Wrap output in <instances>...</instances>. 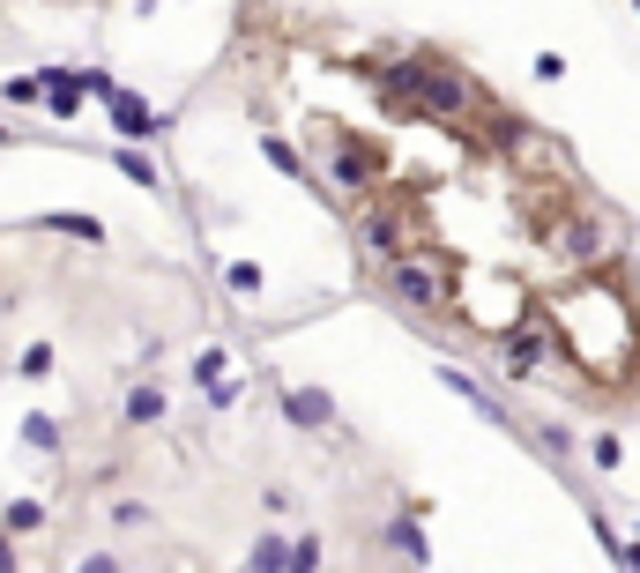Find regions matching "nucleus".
<instances>
[{"label":"nucleus","instance_id":"19","mask_svg":"<svg viewBox=\"0 0 640 573\" xmlns=\"http://www.w3.org/2000/svg\"><path fill=\"white\" fill-rule=\"evenodd\" d=\"M320 559H328L320 536H291V573H320Z\"/></svg>","mask_w":640,"mask_h":573},{"label":"nucleus","instance_id":"21","mask_svg":"<svg viewBox=\"0 0 640 573\" xmlns=\"http://www.w3.org/2000/svg\"><path fill=\"white\" fill-rule=\"evenodd\" d=\"M16 373H23V380H46V373H52V343H30L23 358H16Z\"/></svg>","mask_w":640,"mask_h":573},{"label":"nucleus","instance_id":"2","mask_svg":"<svg viewBox=\"0 0 640 573\" xmlns=\"http://www.w3.org/2000/svg\"><path fill=\"white\" fill-rule=\"evenodd\" d=\"M388 299L410 305V313H432V321H454V261L440 247H410L388 261Z\"/></svg>","mask_w":640,"mask_h":573},{"label":"nucleus","instance_id":"6","mask_svg":"<svg viewBox=\"0 0 640 573\" xmlns=\"http://www.w3.org/2000/svg\"><path fill=\"white\" fill-rule=\"evenodd\" d=\"M38 82H46V112H52V120H82V104H90V82H82V76H68L60 60H46Z\"/></svg>","mask_w":640,"mask_h":573},{"label":"nucleus","instance_id":"1","mask_svg":"<svg viewBox=\"0 0 640 573\" xmlns=\"http://www.w3.org/2000/svg\"><path fill=\"white\" fill-rule=\"evenodd\" d=\"M388 179H394V164H388L380 142L350 134V127H328V134H320V194H336L343 209H358V201H372Z\"/></svg>","mask_w":640,"mask_h":573},{"label":"nucleus","instance_id":"23","mask_svg":"<svg viewBox=\"0 0 640 573\" xmlns=\"http://www.w3.org/2000/svg\"><path fill=\"white\" fill-rule=\"evenodd\" d=\"M537 448H543V454H567L573 432H567V424H537Z\"/></svg>","mask_w":640,"mask_h":573},{"label":"nucleus","instance_id":"16","mask_svg":"<svg viewBox=\"0 0 640 573\" xmlns=\"http://www.w3.org/2000/svg\"><path fill=\"white\" fill-rule=\"evenodd\" d=\"M239 402H247V380H209V388H201V410H209V418H231Z\"/></svg>","mask_w":640,"mask_h":573},{"label":"nucleus","instance_id":"14","mask_svg":"<svg viewBox=\"0 0 640 573\" xmlns=\"http://www.w3.org/2000/svg\"><path fill=\"white\" fill-rule=\"evenodd\" d=\"M0 522L16 529V536H38V529L52 522V506H46V499H8V506H0Z\"/></svg>","mask_w":640,"mask_h":573},{"label":"nucleus","instance_id":"13","mask_svg":"<svg viewBox=\"0 0 640 573\" xmlns=\"http://www.w3.org/2000/svg\"><path fill=\"white\" fill-rule=\"evenodd\" d=\"M112 164H120V179H134L142 194H157V187H164V179H157V164H149V150H142V142H120V150H112Z\"/></svg>","mask_w":640,"mask_h":573},{"label":"nucleus","instance_id":"24","mask_svg":"<svg viewBox=\"0 0 640 573\" xmlns=\"http://www.w3.org/2000/svg\"><path fill=\"white\" fill-rule=\"evenodd\" d=\"M8 566H16V529L0 522V573H8Z\"/></svg>","mask_w":640,"mask_h":573},{"label":"nucleus","instance_id":"20","mask_svg":"<svg viewBox=\"0 0 640 573\" xmlns=\"http://www.w3.org/2000/svg\"><path fill=\"white\" fill-rule=\"evenodd\" d=\"M0 98H8V104H46V82H38V76H8V82H0Z\"/></svg>","mask_w":640,"mask_h":573},{"label":"nucleus","instance_id":"22","mask_svg":"<svg viewBox=\"0 0 640 573\" xmlns=\"http://www.w3.org/2000/svg\"><path fill=\"white\" fill-rule=\"evenodd\" d=\"M112 529H149V506L142 499H112Z\"/></svg>","mask_w":640,"mask_h":573},{"label":"nucleus","instance_id":"9","mask_svg":"<svg viewBox=\"0 0 640 573\" xmlns=\"http://www.w3.org/2000/svg\"><path fill=\"white\" fill-rule=\"evenodd\" d=\"M38 231L74 239V247H104V239H112V231H104V217H90V209H46V217H38Z\"/></svg>","mask_w":640,"mask_h":573},{"label":"nucleus","instance_id":"5","mask_svg":"<svg viewBox=\"0 0 640 573\" xmlns=\"http://www.w3.org/2000/svg\"><path fill=\"white\" fill-rule=\"evenodd\" d=\"M336 418H343V410H336V395H328V388H313V380L283 388V424H291V432H328Z\"/></svg>","mask_w":640,"mask_h":573},{"label":"nucleus","instance_id":"3","mask_svg":"<svg viewBox=\"0 0 640 573\" xmlns=\"http://www.w3.org/2000/svg\"><path fill=\"white\" fill-rule=\"evenodd\" d=\"M90 98L104 104V120H112V134L120 142H157V134H172V112H157V104L142 98V90H127V82H112L104 68H90Z\"/></svg>","mask_w":640,"mask_h":573},{"label":"nucleus","instance_id":"4","mask_svg":"<svg viewBox=\"0 0 640 573\" xmlns=\"http://www.w3.org/2000/svg\"><path fill=\"white\" fill-rule=\"evenodd\" d=\"M358 247L388 269L394 253H410V247H424V224L402 209V201H358Z\"/></svg>","mask_w":640,"mask_h":573},{"label":"nucleus","instance_id":"15","mask_svg":"<svg viewBox=\"0 0 640 573\" xmlns=\"http://www.w3.org/2000/svg\"><path fill=\"white\" fill-rule=\"evenodd\" d=\"M23 448L30 454H60V448H68V432H60L46 410H30V418H23Z\"/></svg>","mask_w":640,"mask_h":573},{"label":"nucleus","instance_id":"12","mask_svg":"<svg viewBox=\"0 0 640 573\" xmlns=\"http://www.w3.org/2000/svg\"><path fill=\"white\" fill-rule=\"evenodd\" d=\"M247 566H253V573H291V536H283V529H269V536H253Z\"/></svg>","mask_w":640,"mask_h":573},{"label":"nucleus","instance_id":"17","mask_svg":"<svg viewBox=\"0 0 640 573\" xmlns=\"http://www.w3.org/2000/svg\"><path fill=\"white\" fill-rule=\"evenodd\" d=\"M261 283H269V275L253 269V261H223V291H239V299H261Z\"/></svg>","mask_w":640,"mask_h":573},{"label":"nucleus","instance_id":"18","mask_svg":"<svg viewBox=\"0 0 640 573\" xmlns=\"http://www.w3.org/2000/svg\"><path fill=\"white\" fill-rule=\"evenodd\" d=\"M223 365H231V350H223V343L194 350V388H209V380H223Z\"/></svg>","mask_w":640,"mask_h":573},{"label":"nucleus","instance_id":"7","mask_svg":"<svg viewBox=\"0 0 640 573\" xmlns=\"http://www.w3.org/2000/svg\"><path fill=\"white\" fill-rule=\"evenodd\" d=\"M164 418H172V395H164L157 380H134L127 402H120V424L127 432H149V424H164Z\"/></svg>","mask_w":640,"mask_h":573},{"label":"nucleus","instance_id":"8","mask_svg":"<svg viewBox=\"0 0 640 573\" xmlns=\"http://www.w3.org/2000/svg\"><path fill=\"white\" fill-rule=\"evenodd\" d=\"M380 551H388V559H410V566H424V559H432V544H424V522H418V514H388V522H380Z\"/></svg>","mask_w":640,"mask_h":573},{"label":"nucleus","instance_id":"11","mask_svg":"<svg viewBox=\"0 0 640 573\" xmlns=\"http://www.w3.org/2000/svg\"><path fill=\"white\" fill-rule=\"evenodd\" d=\"M261 157H269L283 179H298V187H320V172L306 164V150H298V142H283V134H261Z\"/></svg>","mask_w":640,"mask_h":573},{"label":"nucleus","instance_id":"25","mask_svg":"<svg viewBox=\"0 0 640 573\" xmlns=\"http://www.w3.org/2000/svg\"><path fill=\"white\" fill-rule=\"evenodd\" d=\"M8 142H16V127H8V120H0V150H8Z\"/></svg>","mask_w":640,"mask_h":573},{"label":"nucleus","instance_id":"10","mask_svg":"<svg viewBox=\"0 0 640 573\" xmlns=\"http://www.w3.org/2000/svg\"><path fill=\"white\" fill-rule=\"evenodd\" d=\"M440 388H447V395H462L469 410H477V418H492V424H507V410H499V395H492V388H484V380H469L462 365H440Z\"/></svg>","mask_w":640,"mask_h":573}]
</instances>
